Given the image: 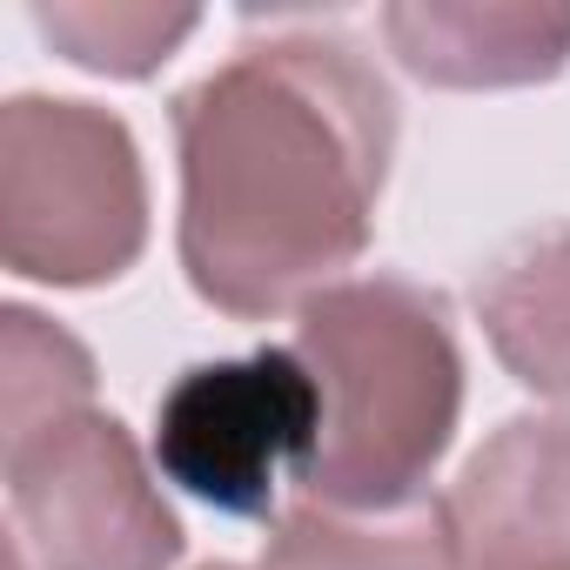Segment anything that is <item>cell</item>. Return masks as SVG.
<instances>
[{
	"label": "cell",
	"mask_w": 570,
	"mask_h": 570,
	"mask_svg": "<svg viewBox=\"0 0 570 570\" xmlns=\"http://www.w3.org/2000/svg\"><path fill=\"white\" fill-rule=\"evenodd\" d=\"M175 155L188 289L262 323L303 309L370 248L396 95L350 35H268L175 95Z\"/></svg>",
	"instance_id": "6da1fadb"
},
{
	"label": "cell",
	"mask_w": 570,
	"mask_h": 570,
	"mask_svg": "<svg viewBox=\"0 0 570 570\" xmlns=\"http://www.w3.org/2000/svg\"><path fill=\"white\" fill-rule=\"evenodd\" d=\"M323 396L296 483L330 510H410L456 443L463 350L450 303L403 275H350L296 309L289 343Z\"/></svg>",
	"instance_id": "7a4b0ae2"
},
{
	"label": "cell",
	"mask_w": 570,
	"mask_h": 570,
	"mask_svg": "<svg viewBox=\"0 0 570 570\" xmlns=\"http://www.w3.org/2000/svg\"><path fill=\"white\" fill-rule=\"evenodd\" d=\"M148 242L141 148L121 115L14 95L0 115V255L28 282L95 289Z\"/></svg>",
	"instance_id": "3957f363"
},
{
	"label": "cell",
	"mask_w": 570,
	"mask_h": 570,
	"mask_svg": "<svg viewBox=\"0 0 570 570\" xmlns=\"http://www.w3.org/2000/svg\"><path fill=\"white\" fill-rule=\"evenodd\" d=\"M8 517L41 570H168L181 517L121 416L81 403L8 436Z\"/></svg>",
	"instance_id": "277c9868"
},
{
	"label": "cell",
	"mask_w": 570,
	"mask_h": 570,
	"mask_svg": "<svg viewBox=\"0 0 570 570\" xmlns=\"http://www.w3.org/2000/svg\"><path fill=\"white\" fill-rule=\"evenodd\" d=\"M323 396L296 350H248L181 370L155 403V463L168 483L228 517H268L282 470L316 450Z\"/></svg>",
	"instance_id": "5b68a950"
},
{
	"label": "cell",
	"mask_w": 570,
	"mask_h": 570,
	"mask_svg": "<svg viewBox=\"0 0 570 570\" xmlns=\"http://www.w3.org/2000/svg\"><path fill=\"white\" fill-rule=\"evenodd\" d=\"M443 510L463 570H570V416H510Z\"/></svg>",
	"instance_id": "8992f818"
},
{
	"label": "cell",
	"mask_w": 570,
	"mask_h": 570,
	"mask_svg": "<svg viewBox=\"0 0 570 570\" xmlns=\"http://www.w3.org/2000/svg\"><path fill=\"white\" fill-rule=\"evenodd\" d=\"M383 41L430 88H530L570 61V8L523 0H403L383 8Z\"/></svg>",
	"instance_id": "52a82bcc"
},
{
	"label": "cell",
	"mask_w": 570,
	"mask_h": 570,
	"mask_svg": "<svg viewBox=\"0 0 570 570\" xmlns=\"http://www.w3.org/2000/svg\"><path fill=\"white\" fill-rule=\"evenodd\" d=\"M476 323L523 390L570 403V222L510 242L476 275Z\"/></svg>",
	"instance_id": "ba28073f"
},
{
	"label": "cell",
	"mask_w": 570,
	"mask_h": 570,
	"mask_svg": "<svg viewBox=\"0 0 570 570\" xmlns=\"http://www.w3.org/2000/svg\"><path fill=\"white\" fill-rule=\"evenodd\" d=\"M262 570H463L443 497L410 510H330L289 503L268 530Z\"/></svg>",
	"instance_id": "9c48e42d"
},
{
	"label": "cell",
	"mask_w": 570,
	"mask_h": 570,
	"mask_svg": "<svg viewBox=\"0 0 570 570\" xmlns=\"http://www.w3.org/2000/svg\"><path fill=\"white\" fill-rule=\"evenodd\" d=\"M35 28L75 68L141 81L202 28V14L195 8H155V0H41Z\"/></svg>",
	"instance_id": "30bf717a"
},
{
	"label": "cell",
	"mask_w": 570,
	"mask_h": 570,
	"mask_svg": "<svg viewBox=\"0 0 570 570\" xmlns=\"http://www.w3.org/2000/svg\"><path fill=\"white\" fill-rule=\"evenodd\" d=\"M81 403H95L88 350L61 323H48V316L14 303L8 316H0V430L14 436V430H28L41 416L81 410Z\"/></svg>",
	"instance_id": "8fae6325"
},
{
	"label": "cell",
	"mask_w": 570,
	"mask_h": 570,
	"mask_svg": "<svg viewBox=\"0 0 570 570\" xmlns=\"http://www.w3.org/2000/svg\"><path fill=\"white\" fill-rule=\"evenodd\" d=\"M8 570H28V557H21V543H14V550H8Z\"/></svg>",
	"instance_id": "7c38bea8"
},
{
	"label": "cell",
	"mask_w": 570,
	"mask_h": 570,
	"mask_svg": "<svg viewBox=\"0 0 570 570\" xmlns=\"http://www.w3.org/2000/svg\"><path fill=\"white\" fill-rule=\"evenodd\" d=\"M202 570H248V563H202Z\"/></svg>",
	"instance_id": "4fadbf2b"
}]
</instances>
